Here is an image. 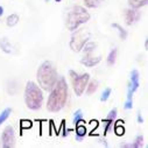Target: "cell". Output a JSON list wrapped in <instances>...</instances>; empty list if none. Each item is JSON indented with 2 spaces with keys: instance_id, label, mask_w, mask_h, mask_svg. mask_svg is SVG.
Returning <instances> with one entry per match:
<instances>
[{
  "instance_id": "22",
  "label": "cell",
  "mask_w": 148,
  "mask_h": 148,
  "mask_svg": "<svg viewBox=\"0 0 148 148\" xmlns=\"http://www.w3.org/2000/svg\"><path fill=\"white\" fill-rule=\"evenodd\" d=\"M82 121H83V112H82V110H77L73 113V124H78Z\"/></svg>"
},
{
  "instance_id": "15",
  "label": "cell",
  "mask_w": 148,
  "mask_h": 148,
  "mask_svg": "<svg viewBox=\"0 0 148 148\" xmlns=\"http://www.w3.org/2000/svg\"><path fill=\"white\" fill-rule=\"evenodd\" d=\"M97 89H98V82L97 81H89V83H88V85H86V95H92V93H95L96 91H97Z\"/></svg>"
},
{
  "instance_id": "12",
  "label": "cell",
  "mask_w": 148,
  "mask_h": 148,
  "mask_svg": "<svg viewBox=\"0 0 148 148\" xmlns=\"http://www.w3.org/2000/svg\"><path fill=\"white\" fill-rule=\"evenodd\" d=\"M133 93H134V91H133V89H132L131 84L128 83V85H127V96H126V101H125V104H124V107H125L126 110H131V108L133 107Z\"/></svg>"
},
{
  "instance_id": "17",
  "label": "cell",
  "mask_w": 148,
  "mask_h": 148,
  "mask_svg": "<svg viewBox=\"0 0 148 148\" xmlns=\"http://www.w3.org/2000/svg\"><path fill=\"white\" fill-rule=\"evenodd\" d=\"M18 22H19V16H18L16 14H11V15H8L7 19H6V25H7L8 27H14Z\"/></svg>"
},
{
  "instance_id": "24",
  "label": "cell",
  "mask_w": 148,
  "mask_h": 148,
  "mask_svg": "<svg viewBox=\"0 0 148 148\" xmlns=\"http://www.w3.org/2000/svg\"><path fill=\"white\" fill-rule=\"evenodd\" d=\"M111 92H112V90H111L110 88H106L103 92H101V96H100V101H106L108 98H110V96H111Z\"/></svg>"
},
{
  "instance_id": "11",
  "label": "cell",
  "mask_w": 148,
  "mask_h": 148,
  "mask_svg": "<svg viewBox=\"0 0 148 148\" xmlns=\"http://www.w3.org/2000/svg\"><path fill=\"white\" fill-rule=\"evenodd\" d=\"M130 84H131V86H132V89H133L134 92L139 89V85H140V75H139V71L138 70H133L131 72Z\"/></svg>"
},
{
  "instance_id": "27",
  "label": "cell",
  "mask_w": 148,
  "mask_h": 148,
  "mask_svg": "<svg viewBox=\"0 0 148 148\" xmlns=\"http://www.w3.org/2000/svg\"><path fill=\"white\" fill-rule=\"evenodd\" d=\"M4 14V7L3 6H0V16H1Z\"/></svg>"
},
{
  "instance_id": "4",
  "label": "cell",
  "mask_w": 148,
  "mask_h": 148,
  "mask_svg": "<svg viewBox=\"0 0 148 148\" xmlns=\"http://www.w3.org/2000/svg\"><path fill=\"white\" fill-rule=\"evenodd\" d=\"M90 20V13L82 6H73L66 18V28L71 32L76 30L81 25L86 23Z\"/></svg>"
},
{
  "instance_id": "1",
  "label": "cell",
  "mask_w": 148,
  "mask_h": 148,
  "mask_svg": "<svg viewBox=\"0 0 148 148\" xmlns=\"http://www.w3.org/2000/svg\"><path fill=\"white\" fill-rule=\"evenodd\" d=\"M68 99V84L63 77L57 79L56 84L50 90V95L47 101V110L49 112H58L61 111Z\"/></svg>"
},
{
  "instance_id": "19",
  "label": "cell",
  "mask_w": 148,
  "mask_h": 148,
  "mask_svg": "<svg viewBox=\"0 0 148 148\" xmlns=\"http://www.w3.org/2000/svg\"><path fill=\"white\" fill-rule=\"evenodd\" d=\"M104 1V0H85L84 4L86 7L89 8H97L98 6L101 5V3Z\"/></svg>"
},
{
  "instance_id": "14",
  "label": "cell",
  "mask_w": 148,
  "mask_h": 148,
  "mask_svg": "<svg viewBox=\"0 0 148 148\" xmlns=\"http://www.w3.org/2000/svg\"><path fill=\"white\" fill-rule=\"evenodd\" d=\"M148 3V0H128V4L132 8H141L143 6H146Z\"/></svg>"
},
{
  "instance_id": "8",
  "label": "cell",
  "mask_w": 148,
  "mask_h": 148,
  "mask_svg": "<svg viewBox=\"0 0 148 148\" xmlns=\"http://www.w3.org/2000/svg\"><path fill=\"white\" fill-rule=\"evenodd\" d=\"M140 19V12L136 10V8H128L125 11V20H126V23L128 26L135 23L138 20Z\"/></svg>"
},
{
  "instance_id": "16",
  "label": "cell",
  "mask_w": 148,
  "mask_h": 148,
  "mask_svg": "<svg viewBox=\"0 0 148 148\" xmlns=\"http://www.w3.org/2000/svg\"><path fill=\"white\" fill-rule=\"evenodd\" d=\"M0 48L3 49V51L10 54L12 53V46L10 45V42L6 39H0Z\"/></svg>"
},
{
  "instance_id": "2",
  "label": "cell",
  "mask_w": 148,
  "mask_h": 148,
  "mask_svg": "<svg viewBox=\"0 0 148 148\" xmlns=\"http://www.w3.org/2000/svg\"><path fill=\"white\" fill-rule=\"evenodd\" d=\"M36 79H38L39 86L45 91H50L53 86L56 84L58 76L55 65L50 61H45L36 72Z\"/></svg>"
},
{
  "instance_id": "10",
  "label": "cell",
  "mask_w": 148,
  "mask_h": 148,
  "mask_svg": "<svg viewBox=\"0 0 148 148\" xmlns=\"http://www.w3.org/2000/svg\"><path fill=\"white\" fill-rule=\"evenodd\" d=\"M117 117V108H112L108 112V116L106 117V119H104V123H105V127H104V134L106 135L107 132L110 131L111 126H112V124L114 123V119Z\"/></svg>"
},
{
  "instance_id": "3",
  "label": "cell",
  "mask_w": 148,
  "mask_h": 148,
  "mask_svg": "<svg viewBox=\"0 0 148 148\" xmlns=\"http://www.w3.org/2000/svg\"><path fill=\"white\" fill-rule=\"evenodd\" d=\"M25 103L29 110L38 111L43 104V93L41 88L35 82H27L25 88Z\"/></svg>"
},
{
  "instance_id": "21",
  "label": "cell",
  "mask_w": 148,
  "mask_h": 148,
  "mask_svg": "<svg viewBox=\"0 0 148 148\" xmlns=\"http://www.w3.org/2000/svg\"><path fill=\"white\" fill-rule=\"evenodd\" d=\"M112 27H113V28H116V29H118L119 35H120V39H121V40H126V39H127V32L124 29V27H121V26H120V25H118V23H112Z\"/></svg>"
},
{
  "instance_id": "26",
  "label": "cell",
  "mask_w": 148,
  "mask_h": 148,
  "mask_svg": "<svg viewBox=\"0 0 148 148\" xmlns=\"http://www.w3.org/2000/svg\"><path fill=\"white\" fill-rule=\"evenodd\" d=\"M136 118H138V123H139V124H142V123H143V119H142L140 112H138V117H136Z\"/></svg>"
},
{
  "instance_id": "6",
  "label": "cell",
  "mask_w": 148,
  "mask_h": 148,
  "mask_svg": "<svg viewBox=\"0 0 148 148\" xmlns=\"http://www.w3.org/2000/svg\"><path fill=\"white\" fill-rule=\"evenodd\" d=\"M90 40V33L88 32V29L82 28L78 29L76 33H73V35L71 36V40H70V48L73 51H81L83 49V47L89 42Z\"/></svg>"
},
{
  "instance_id": "25",
  "label": "cell",
  "mask_w": 148,
  "mask_h": 148,
  "mask_svg": "<svg viewBox=\"0 0 148 148\" xmlns=\"http://www.w3.org/2000/svg\"><path fill=\"white\" fill-rule=\"evenodd\" d=\"M114 131H116V134H117V135H119V136L124 135V133H125V127L121 125V121H118V125L114 127Z\"/></svg>"
},
{
  "instance_id": "20",
  "label": "cell",
  "mask_w": 148,
  "mask_h": 148,
  "mask_svg": "<svg viewBox=\"0 0 148 148\" xmlns=\"http://www.w3.org/2000/svg\"><path fill=\"white\" fill-rule=\"evenodd\" d=\"M12 113V110L10 108V107H7V108H5L1 113H0V125H3L7 119H8V117H10V114Z\"/></svg>"
},
{
  "instance_id": "13",
  "label": "cell",
  "mask_w": 148,
  "mask_h": 148,
  "mask_svg": "<svg viewBox=\"0 0 148 148\" xmlns=\"http://www.w3.org/2000/svg\"><path fill=\"white\" fill-rule=\"evenodd\" d=\"M83 124H84V121L76 124V125H77V126H76V139H77L78 141H81V140L86 135V127H85V125H83Z\"/></svg>"
},
{
  "instance_id": "28",
  "label": "cell",
  "mask_w": 148,
  "mask_h": 148,
  "mask_svg": "<svg viewBox=\"0 0 148 148\" xmlns=\"http://www.w3.org/2000/svg\"><path fill=\"white\" fill-rule=\"evenodd\" d=\"M55 1H56V3H60V1H61V0H55Z\"/></svg>"
},
{
  "instance_id": "23",
  "label": "cell",
  "mask_w": 148,
  "mask_h": 148,
  "mask_svg": "<svg viewBox=\"0 0 148 148\" xmlns=\"http://www.w3.org/2000/svg\"><path fill=\"white\" fill-rule=\"evenodd\" d=\"M142 143H143V136L142 135H138L135 138L134 142L131 143V146H132V148H140V147H142Z\"/></svg>"
},
{
  "instance_id": "7",
  "label": "cell",
  "mask_w": 148,
  "mask_h": 148,
  "mask_svg": "<svg viewBox=\"0 0 148 148\" xmlns=\"http://www.w3.org/2000/svg\"><path fill=\"white\" fill-rule=\"evenodd\" d=\"M3 147L4 148H12L15 145V132L12 126H7L1 135Z\"/></svg>"
},
{
  "instance_id": "5",
  "label": "cell",
  "mask_w": 148,
  "mask_h": 148,
  "mask_svg": "<svg viewBox=\"0 0 148 148\" xmlns=\"http://www.w3.org/2000/svg\"><path fill=\"white\" fill-rule=\"evenodd\" d=\"M69 75L71 77V83H72V89H73V92L76 93L77 97H81L85 89H86V85L90 81V75L89 73H83V75H78L76 71L73 70H70L69 71Z\"/></svg>"
},
{
  "instance_id": "18",
  "label": "cell",
  "mask_w": 148,
  "mask_h": 148,
  "mask_svg": "<svg viewBox=\"0 0 148 148\" xmlns=\"http://www.w3.org/2000/svg\"><path fill=\"white\" fill-rule=\"evenodd\" d=\"M117 53H118V50H117L116 48L110 51V54H108V56H107V64H108V65H113V64L116 63Z\"/></svg>"
},
{
  "instance_id": "9",
  "label": "cell",
  "mask_w": 148,
  "mask_h": 148,
  "mask_svg": "<svg viewBox=\"0 0 148 148\" xmlns=\"http://www.w3.org/2000/svg\"><path fill=\"white\" fill-rule=\"evenodd\" d=\"M100 61H101V56H93L92 53H86L85 56L81 60L82 64L88 68H92V66L97 65Z\"/></svg>"
}]
</instances>
